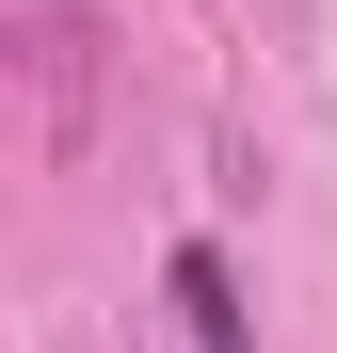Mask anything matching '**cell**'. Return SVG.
<instances>
[{
	"label": "cell",
	"mask_w": 337,
	"mask_h": 353,
	"mask_svg": "<svg viewBox=\"0 0 337 353\" xmlns=\"http://www.w3.org/2000/svg\"><path fill=\"white\" fill-rule=\"evenodd\" d=\"M161 289H177V337H193V353H257V321H241V273H225L209 241H177V257H161Z\"/></svg>",
	"instance_id": "cell-1"
}]
</instances>
